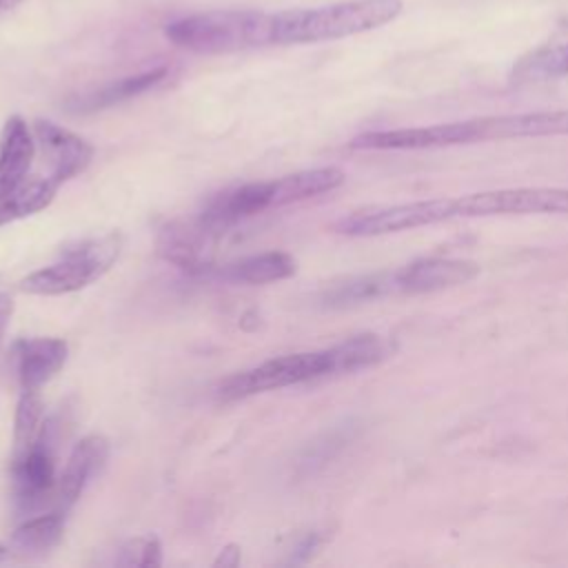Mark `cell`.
Masks as SVG:
<instances>
[{
  "mask_svg": "<svg viewBox=\"0 0 568 568\" xmlns=\"http://www.w3.org/2000/svg\"><path fill=\"white\" fill-rule=\"evenodd\" d=\"M455 220L453 197H430L388 206H366L351 211L335 222V231L351 237H375L397 231H410Z\"/></svg>",
  "mask_w": 568,
  "mask_h": 568,
  "instance_id": "cell-6",
  "label": "cell"
},
{
  "mask_svg": "<svg viewBox=\"0 0 568 568\" xmlns=\"http://www.w3.org/2000/svg\"><path fill=\"white\" fill-rule=\"evenodd\" d=\"M215 237L217 233L206 229L200 220L171 222L160 231L158 253L182 271L204 273L211 268Z\"/></svg>",
  "mask_w": 568,
  "mask_h": 568,
  "instance_id": "cell-10",
  "label": "cell"
},
{
  "mask_svg": "<svg viewBox=\"0 0 568 568\" xmlns=\"http://www.w3.org/2000/svg\"><path fill=\"white\" fill-rule=\"evenodd\" d=\"M568 73V16L561 18L544 42L526 51L510 69L513 84H535Z\"/></svg>",
  "mask_w": 568,
  "mask_h": 568,
  "instance_id": "cell-13",
  "label": "cell"
},
{
  "mask_svg": "<svg viewBox=\"0 0 568 568\" xmlns=\"http://www.w3.org/2000/svg\"><path fill=\"white\" fill-rule=\"evenodd\" d=\"M402 13V0H342L264 13L266 47L313 44L373 31Z\"/></svg>",
  "mask_w": 568,
  "mask_h": 568,
  "instance_id": "cell-2",
  "label": "cell"
},
{
  "mask_svg": "<svg viewBox=\"0 0 568 568\" xmlns=\"http://www.w3.org/2000/svg\"><path fill=\"white\" fill-rule=\"evenodd\" d=\"M33 135L49 166V175L58 184L80 175L93 158V146L84 138L49 120H36Z\"/></svg>",
  "mask_w": 568,
  "mask_h": 568,
  "instance_id": "cell-8",
  "label": "cell"
},
{
  "mask_svg": "<svg viewBox=\"0 0 568 568\" xmlns=\"http://www.w3.org/2000/svg\"><path fill=\"white\" fill-rule=\"evenodd\" d=\"M479 266L470 260L453 257H424L393 271L395 295H419L457 284H466L477 277Z\"/></svg>",
  "mask_w": 568,
  "mask_h": 568,
  "instance_id": "cell-9",
  "label": "cell"
},
{
  "mask_svg": "<svg viewBox=\"0 0 568 568\" xmlns=\"http://www.w3.org/2000/svg\"><path fill=\"white\" fill-rule=\"evenodd\" d=\"M333 375L331 351H311V353H291L282 357H273L262 362L255 368L235 373L220 382L217 397L222 402L242 399L255 393L275 390L302 382H311L317 377Z\"/></svg>",
  "mask_w": 568,
  "mask_h": 568,
  "instance_id": "cell-5",
  "label": "cell"
},
{
  "mask_svg": "<svg viewBox=\"0 0 568 568\" xmlns=\"http://www.w3.org/2000/svg\"><path fill=\"white\" fill-rule=\"evenodd\" d=\"M42 419H44V404L38 388L22 390L16 406V417H13V457L27 453L36 444L44 426Z\"/></svg>",
  "mask_w": 568,
  "mask_h": 568,
  "instance_id": "cell-24",
  "label": "cell"
},
{
  "mask_svg": "<svg viewBox=\"0 0 568 568\" xmlns=\"http://www.w3.org/2000/svg\"><path fill=\"white\" fill-rule=\"evenodd\" d=\"M67 342L60 337H31L13 344L11 359L22 390L40 388L67 362Z\"/></svg>",
  "mask_w": 568,
  "mask_h": 568,
  "instance_id": "cell-15",
  "label": "cell"
},
{
  "mask_svg": "<svg viewBox=\"0 0 568 568\" xmlns=\"http://www.w3.org/2000/svg\"><path fill=\"white\" fill-rule=\"evenodd\" d=\"M386 295H395L393 271H382V273L359 275V277H348L344 282H337L322 293V300L328 306H346V304H357V302L377 300Z\"/></svg>",
  "mask_w": 568,
  "mask_h": 568,
  "instance_id": "cell-22",
  "label": "cell"
},
{
  "mask_svg": "<svg viewBox=\"0 0 568 568\" xmlns=\"http://www.w3.org/2000/svg\"><path fill=\"white\" fill-rule=\"evenodd\" d=\"M120 566H140V568H155L162 564V546L158 537H133L120 548L118 557Z\"/></svg>",
  "mask_w": 568,
  "mask_h": 568,
  "instance_id": "cell-25",
  "label": "cell"
},
{
  "mask_svg": "<svg viewBox=\"0 0 568 568\" xmlns=\"http://www.w3.org/2000/svg\"><path fill=\"white\" fill-rule=\"evenodd\" d=\"M344 182V171L337 166H320V169H306L291 175H284L280 180H271L273 197L271 206H284L293 202H302L322 193H328Z\"/></svg>",
  "mask_w": 568,
  "mask_h": 568,
  "instance_id": "cell-17",
  "label": "cell"
},
{
  "mask_svg": "<svg viewBox=\"0 0 568 568\" xmlns=\"http://www.w3.org/2000/svg\"><path fill=\"white\" fill-rule=\"evenodd\" d=\"M18 2H22V0H0V16H2L4 11H9V9H13Z\"/></svg>",
  "mask_w": 568,
  "mask_h": 568,
  "instance_id": "cell-28",
  "label": "cell"
},
{
  "mask_svg": "<svg viewBox=\"0 0 568 568\" xmlns=\"http://www.w3.org/2000/svg\"><path fill=\"white\" fill-rule=\"evenodd\" d=\"M164 36L193 53H233L264 47V11L213 9L184 16L164 27Z\"/></svg>",
  "mask_w": 568,
  "mask_h": 568,
  "instance_id": "cell-3",
  "label": "cell"
},
{
  "mask_svg": "<svg viewBox=\"0 0 568 568\" xmlns=\"http://www.w3.org/2000/svg\"><path fill=\"white\" fill-rule=\"evenodd\" d=\"M242 559V548L237 544H226L224 548H220L217 557L213 559L215 568H235Z\"/></svg>",
  "mask_w": 568,
  "mask_h": 568,
  "instance_id": "cell-26",
  "label": "cell"
},
{
  "mask_svg": "<svg viewBox=\"0 0 568 568\" xmlns=\"http://www.w3.org/2000/svg\"><path fill=\"white\" fill-rule=\"evenodd\" d=\"M13 486L16 497L22 508H36L40 506L47 495L55 486V464H53V450H51V435L49 424L42 426L36 444L13 457Z\"/></svg>",
  "mask_w": 568,
  "mask_h": 568,
  "instance_id": "cell-11",
  "label": "cell"
},
{
  "mask_svg": "<svg viewBox=\"0 0 568 568\" xmlns=\"http://www.w3.org/2000/svg\"><path fill=\"white\" fill-rule=\"evenodd\" d=\"M122 248L120 233L84 240L62 253V257L44 268L33 271L20 282V291L29 295H67L100 280L118 260Z\"/></svg>",
  "mask_w": 568,
  "mask_h": 568,
  "instance_id": "cell-4",
  "label": "cell"
},
{
  "mask_svg": "<svg viewBox=\"0 0 568 568\" xmlns=\"http://www.w3.org/2000/svg\"><path fill=\"white\" fill-rule=\"evenodd\" d=\"M9 555H11V552H9L4 546H0V561H7Z\"/></svg>",
  "mask_w": 568,
  "mask_h": 568,
  "instance_id": "cell-29",
  "label": "cell"
},
{
  "mask_svg": "<svg viewBox=\"0 0 568 568\" xmlns=\"http://www.w3.org/2000/svg\"><path fill=\"white\" fill-rule=\"evenodd\" d=\"M328 351H331V359H333V375L353 373V371L375 366L390 355L388 342L375 333L353 335V337L331 346Z\"/></svg>",
  "mask_w": 568,
  "mask_h": 568,
  "instance_id": "cell-20",
  "label": "cell"
},
{
  "mask_svg": "<svg viewBox=\"0 0 568 568\" xmlns=\"http://www.w3.org/2000/svg\"><path fill=\"white\" fill-rule=\"evenodd\" d=\"M295 273L293 255L284 251H266L260 255H248L224 268V277L242 284H268L286 280Z\"/></svg>",
  "mask_w": 568,
  "mask_h": 568,
  "instance_id": "cell-19",
  "label": "cell"
},
{
  "mask_svg": "<svg viewBox=\"0 0 568 568\" xmlns=\"http://www.w3.org/2000/svg\"><path fill=\"white\" fill-rule=\"evenodd\" d=\"M166 75V69L164 67H158V69H149V71H142L138 75H129V78H122L118 82H111L93 93H87L78 100H73L69 104L71 111H80V113H91V111H100V109H106V106H113V104H120L129 98H135L149 89H153L155 84H160Z\"/></svg>",
  "mask_w": 568,
  "mask_h": 568,
  "instance_id": "cell-18",
  "label": "cell"
},
{
  "mask_svg": "<svg viewBox=\"0 0 568 568\" xmlns=\"http://www.w3.org/2000/svg\"><path fill=\"white\" fill-rule=\"evenodd\" d=\"M568 135V109L561 111H532L508 115H484L459 122H444L430 126L366 131L355 135L348 144L357 151H419L442 149L488 140L510 138H546Z\"/></svg>",
  "mask_w": 568,
  "mask_h": 568,
  "instance_id": "cell-1",
  "label": "cell"
},
{
  "mask_svg": "<svg viewBox=\"0 0 568 568\" xmlns=\"http://www.w3.org/2000/svg\"><path fill=\"white\" fill-rule=\"evenodd\" d=\"M62 530H64L62 513L38 515L22 521L11 532V544L20 552H44L62 539Z\"/></svg>",
  "mask_w": 568,
  "mask_h": 568,
  "instance_id": "cell-23",
  "label": "cell"
},
{
  "mask_svg": "<svg viewBox=\"0 0 568 568\" xmlns=\"http://www.w3.org/2000/svg\"><path fill=\"white\" fill-rule=\"evenodd\" d=\"M11 315H13V297L2 291L0 293V346H2V339L7 333V326L11 322Z\"/></svg>",
  "mask_w": 568,
  "mask_h": 568,
  "instance_id": "cell-27",
  "label": "cell"
},
{
  "mask_svg": "<svg viewBox=\"0 0 568 568\" xmlns=\"http://www.w3.org/2000/svg\"><path fill=\"white\" fill-rule=\"evenodd\" d=\"M58 189L60 184L51 175L27 178L7 200L0 202V226L47 209L53 202Z\"/></svg>",
  "mask_w": 568,
  "mask_h": 568,
  "instance_id": "cell-21",
  "label": "cell"
},
{
  "mask_svg": "<svg viewBox=\"0 0 568 568\" xmlns=\"http://www.w3.org/2000/svg\"><path fill=\"white\" fill-rule=\"evenodd\" d=\"M455 220L528 215V213H568V189L559 186H517L495 189L453 197Z\"/></svg>",
  "mask_w": 568,
  "mask_h": 568,
  "instance_id": "cell-7",
  "label": "cell"
},
{
  "mask_svg": "<svg viewBox=\"0 0 568 568\" xmlns=\"http://www.w3.org/2000/svg\"><path fill=\"white\" fill-rule=\"evenodd\" d=\"M106 457L109 442L102 435H87L73 446L55 484V497L62 510L71 508L80 499L91 477H95L104 468Z\"/></svg>",
  "mask_w": 568,
  "mask_h": 568,
  "instance_id": "cell-14",
  "label": "cell"
},
{
  "mask_svg": "<svg viewBox=\"0 0 568 568\" xmlns=\"http://www.w3.org/2000/svg\"><path fill=\"white\" fill-rule=\"evenodd\" d=\"M271 180L268 182H248L242 186L226 189L222 193H215L197 215V220L211 229L213 233H224L233 224H237L244 217H251L255 213H262L264 209H271Z\"/></svg>",
  "mask_w": 568,
  "mask_h": 568,
  "instance_id": "cell-12",
  "label": "cell"
},
{
  "mask_svg": "<svg viewBox=\"0 0 568 568\" xmlns=\"http://www.w3.org/2000/svg\"><path fill=\"white\" fill-rule=\"evenodd\" d=\"M36 149L33 129L20 115H11L0 133V202L29 178Z\"/></svg>",
  "mask_w": 568,
  "mask_h": 568,
  "instance_id": "cell-16",
  "label": "cell"
}]
</instances>
